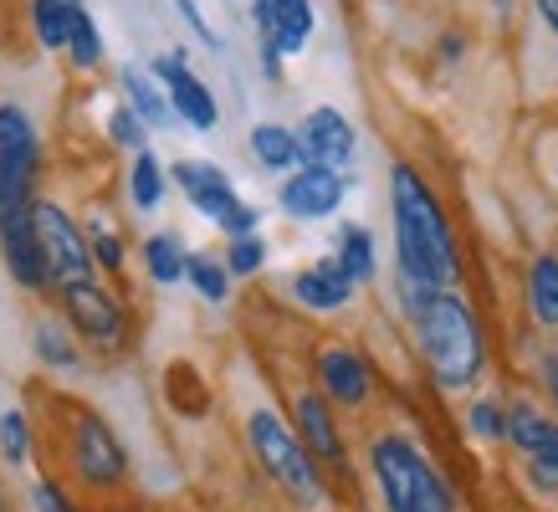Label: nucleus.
<instances>
[{
	"label": "nucleus",
	"mask_w": 558,
	"mask_h": 512,
	"mask_svg": "<svg viewBox=\"0 0 558 512\" xmlns=\"http://www.w3.org/2000/svg\"><path fill=\"white\" fill-rule=\"evenodd\" d=\"M527 303L538 313V324L558 328V256H538L527 267Z\"/></svg>",
	"instance_id": "nucleus-21"
},
{
	"label": "nucleus",
	"mask_w": 558,
	"mask_h": 512,
	"mask_svg": "<svg viewBox=\"0 0 558 512\" xmlns=\"http://www.w3.org/2000/svg\"><path fill=\"white\" fill-rule=\"evenodd\" d=\"M36 349H41V358H47V364H72V349L57 339L51 328H41V333H36Z\"/></svg>",
	"instance_id": "nucleus-35"
},
{
	"label": "nucleus",
	"mask_w": 558,
	"mask_h": 512,
	"mask_svg": "<svg viewBox=\"0 0 558 512\" xmlns=\"http://www.w3.org/2000/svg\"><path fill=\"white\" fill-rule=\"evenodd\" d=\"M36 512H72L68 502H62V492H57V487H51V481H36Z\"/></svg>",
	"instance_id": "nucleus-36"
},
{
	"label": "nucleus",
	"mask_w": 558,
	"mask_h": 512,
	"mask_svg": "<svg viewBox=\"0 0 558 512\" xmlns=\"http://www.w3.org/2000/svg\"><path fill=\"white\" fill-rule=\"evenodd\" d=\"M262 261H267V241L262 236H236L231 241V252H226V267H231L236 277H252Z\"/></svg>",
	"instance_id": "nucleus-29"
},
{
	"label": "nucleus",
	"mask_w": 558,
	"mask_h": 512,
	"mask_svg": "<svg viewBox=\"0 0 558 512\" xmlns=\"http://www.w3.org/2000/svg\"><path fill=\"white\" fill-rule=\"evenodd\" d=\"M343 190H349V174L328 170V164H303L298 174H288V185L277 190V200L292 221H323L343 205Z\"/></svg>",
	"instance_id": "nucleus-10"
},
{
	"label": "nucleus",
	"mask_w": 558,
	"mask_h": 512,
	"mask_svg": "<svg viewBox=\"0 0 558 512\" xmlns=\"http://www.w3.org/2000/svg\"><path fill=\"white\" fill-rule=\"evenodd\" d=\"M144 256H149V277H154V282L174 288V282L185 277V261H190V256L180 252V241H174V236H149Z\"/></svg>",
	"instance_id": "nucleus-25"
},
{
	"label": "nucleus",
	"mask_w": 558,
	"mask_h": 512,
	"mask_svg": "<svg viewBox=\"0 0 558 512\" xmlns=\"http://www.w3.org/2000/svg\"><path fill=\"white\" fill-rule=\"evenodd\" d=\"M292 410H298V426H303L307 451H313L318 461H343L339 426H333V410L323 405V394H298Z\"/></svg>",
	"instance_id": "nucleus-17"
},
{
	"label": "nucleus",
	"mask_w": 558,
	"mask_h": 512,
	"mask_svg": "<svg viewBox=\"0 0 558 512\" xmlns=\"http://www.w3.org/2000/svg\"><path fill=\"white\" fill-rule=\"evenodd\" d=\"M72 21H77V0H32V32L47 51H68Z\"/></svg>",
	"instance_id": "nucleus-20"
},
{
	"label": "nucleus",
	"mask_w": 558,
	"mask_h": 512,
	"mask_svg": "<svg viewBox=\"0 0 558 512\" xmlns=\"http://www.w3.org/2000/svg\"><path fill=\"white\" fill-rule=\"evenodd\" d=\"M36 164H41V144H36V123L26 108L0 102V210L5 205H26L36 185Z\"/></svg>",
	"instance_id": "nucleus-7"
},
{
	"label": "nucleus",
	"mask_w": 558,
	"mask_h": 512,
	"mask_svg": "<svg viewBox=\"0 0 558 512\" xmlns=\"http://www.w3.org/2000/svg\"><path fill=\"white\" fill-rule=\"evenodd\" d=\"M472 430H476V436H487V441H497V436H508V415L482 400V405L472 410Z\"/></svg>",
	"instance_id": "nucleus-32"
},
{
	"label": "nucleus",
	"mask_w": 558,
	"mask_h": 512,
	"mask_svg": "<svg viewBox=\"0 0 558 512\" xmlns=\"http://www.w3.org/2000/svg\"><path fill=\"white\" fill-rule=\"evenodd\" d=\"M246 430H252V451H256V461L271 472V481H277L282 492L298 497L303 508H318L323 481H318V466H313V451H307V446L298 441L271 410H256Z\"/></svg>",
	"instance_id": "nucleus-4"
},
{
	"label": "nucleus",
	"mask_w": 558,
	"mask_h": 512,
	"mask_svg": "<svg viewBox=\"0 0 558 512\" xmlns=\"http://www.w3.org/2000/svg\"><path fill=\"white\" fill-rule=\"evenodd\" d=\"M543 369H548V390H554V400H558V358H548Z\"/></svg>",
	"instance_id": "nucleus-38"
},
{
	"label": "nucleus",
	"mask_w": 558,
	"mask_h": 512,
	"mask_svg": "<svg viewBox=\"0 0 558 512\" xmlns=\"http://www.w3.org/2000/svg\"><path fill=\"white\" fill-rule=\"evenodd\" d=\"M389 210H395L400 277H415V282H430V288H451L461 277L457 241H451V225L440 216V200L410 164H395V174H389Z\"/></svg>",
	"instance_id": "nucleus-2"
},
{
	"label": "nucleus",
	"mask_w": 558,
	"mask_h": 512,
	"mask_svg": "<svg viewBox=\"0 0 558 512\" xmlns=\"http://www.w3.org/2000/svg\"><path fill=\"white\" fill-rule=\"evenodd\" d=\"M68 57H72V68H83V72H93V68L102 62V36H98V21L87 16L83 5H77V21H72Z\"/></svg>",
	"instance_id": "nucleus-26"
},
{
	"label": "nucleus",
	"mask_w": 558,
	"mask_h": 512,
	"mask_svg": "<svg viewBox=\"0 0 558 512\" xmlns=\"http://www.w3.org/2000/svg\"><path fill=\"white\" fill-rule=\"evenodd\" d=\"M339 261L354 282H374V236L364 225H343L339 231Z\"/></svg>",
	"instance_id": "nucleus-22"
},
{
	"label": "nucleus",
	"mask_w": 558,
	"mask_h": 512,
	"mask_svg": "<svg viewBox=\"0 0 558 512\" xmlns=\"http://www.w3.org/2000/svg\"><path fill=\"white\" fill-rule=\"evenodd\" d=\"M36 236H41V256H47V282H57L62 292L93 282L98 252L87 246V236L72 225L62 205H36Z\"/></svg>",
	"instance_id": "nucleus-6"
},
{
	"label": "nucleus",
	"mask_w": 558,
	"mask_h": 512,
	"mask_svg": "<svg viewBox=\"0 0 558 512\" xmlns=\"http://www.w3.org/2000/svg\"><path fill=\"white\" fill-rule=\"evenodd\" d=\"M298 144H303L307 164H328V170H343L354 159V123L343 119L339 108H313L303 123H298Z\"/></svg>",
	"instance_id": "nucleus-13"
},
{
	"label": "nucleus",
	"mask_w": 558,
	"mask_h": 512,
	"mask_svg": "<svg viewBox=\"0 0 558 512\" xmlns=\"http://www.w3.org/2000/svg\"><path fill=\"white\" fill-rule=\"evenodd\" d=\"M354 277L343 272L339 256H328V261H318V267H307V272L292 277V292H298V303L313 307V313H333V307H343L349 297H354Z\"/></svg>",
	"instance_id": "nucleus-16"
},
{
	"label": "nucleus",
	"mask_w": 558,
	"mask_h": 512,
	"mask_svg": "<svg viewBox=\"0 0 558 512\" xmlns=\"http://www.w3.org/2000/svg\"><path fill=\"white\" fill-rule=\"evenodd\" d=\"M72 461H77V477L87 487H113L129 472V456H123L119 436L102 426L98 415H77V426H72Z\"/></svg>",
	"instance_id": "nucleus-9"
},
{
	"label": "nucleus",
	"mask_w": 558,
	"mask_h": 512,
	"mask_svg": "<svg viewBox=\"0 0 558 512\" xmlns=\"http://www.w3.org/2000/svg\"><path fill=\"white\" fill-rule=\"evenodd\" d=\"M129 195H134L138 210H154L159 195H165V170H159V159L149 149L134 154V170H129Z\"/></svg>",
	"instance_id": "nucleus-24"
},
{
	"label": "nucleus",
	"mask_w": 558,
	"mask_h": 512,
	"mask_svg": "<svg viewBox=\"0 0 558 512\" xmlns=\"http://www.w3.org/2000/svg\"><path fill=\"white\" fill-rule=\"evenodd\" d=\"M0 252H5V267H11L21 288L47 282V256H41V236H36V205H5L0 210Z\"/></svg>",
	"instance_id": "nucleus-11"
},
{
	"label": "nucleus",
	"mask_w": 558,
	"mask_h": 512,
	"mask_svg": "<svg viewBox=\"0 0 558 512\" xmlns=\"http://www.w3.org/2000/svg\"><path fill=\"white\" fill-rule=\"evenodd\" d=\"M154 77L165 83V93H170V108H174V119H185L190 129H201V134H210L220 123V102H216V93L190 72V62H185V51H159L154 57Z\"/></svg>",
	"instance_id": "nucleus-8"
},
{
	"label": "nucleus",
	"mask_w": 558,
	"mask_h": 512,
	"mask_svg": "<svg viewBox=\"0 0 558 512\" xmlns=\"http://www.w3.org/2000/svg\"><path fill=\"white\" fill-rule=\"evenodd\" d=\"M144 129H149V123L138 119L129 102H123V108H113V119H108V138H113L119 149H144V138H149Z\"/></svg>",
	"instance_id": "nucleus-28"
},
{
	"label": "nucleus",
	"mask_w": 558,
	"mask_h": 512,
	"mask_svg": "<svg viewBox=\"0 0 558 512\" xmlns=\"http://www.w3.org/2000/svg\"><path fill=\"white\" fill-rule=\"evenodd\" d=\"M318 26V11H313V0H271V32L262 36V72L277 77L288 57L307 47V36Z\"/></svg>",
	"instance_id": "nucleus-12"
},
{
	"label": "nucleus",
	"mask_w": 558,
	"mask_h": 512,
	"mask_svg": "<svg viewBox=\"0 0 558 512\" xmlns=\"http://www.w3.org/2000/svg\"><path fill=\"white\" fill-rule=\"evenodd\" d=\"M174 185L190 195V205L201 210L205 221H216L220 231H231V236H256V205H246L231 185V174L220 170V164H205V159H180L174 164Z\"/></svg>",
	"instance_id": "nucleus-5"
},
{
	"label": "nucleus",
	"mask_w": 558,
	"mask_h": 512,
	"mask_svg": "<svg viewBox=\"0 0 558 512\" xmlns=\"http://www.w3.org/2000/svg\"><path fill=\"white\" fill-rule=\"evenodd\" d=\"M318 379L323 394L339 400V405H364L369 400V364L354 354V349H323L318 354Z\"/></svg>",
	"instance_id": "nucleus-15"
},
{
	"label": "nucleus",
	"mask_w": 558,
	"mask_h": 512,
	"mask_svg": "<svg viewBox=\"0 0 558 512\" xmlns=\"http://www.w3.org/2000/svg\"><path fill=\"white\" fill-rule=\"evenodd\" d=\"M174 11L185 16V26H190V32H195V36H201V41H205V47H210V51L220 47V36L210 32V21H205V11H201V5H195V0H174Z\"/></svg>",
	"instance_id": "nucleus-33"
},
{
	"label": "nucleus",
	"mask_w": 558,
	"mask_h": 512,
	"mask_svg": "<svg viewBox=\"0 0 558 512\" xmlns=\"http://www.w3.org/2000/svg\"><path fill=\"white\" fill-rule=\"evenodd\" d=\"M527 472H533V481H538L543 492H558V430H554V441L527 456Z\"/></svg>",
	"instance_id": "nucleus-30"
},
{
	"label": "nucleus",
	"mask_w": 558,
	"mask_h": 512,
	"mask_svg": "<svg viewBox=\"0 0 558 512\" xmlns=\"http://www.w3.org/2000/svg\"><path fill=\"white\" fill-rule=\"evenodd\" d=\"M554 420H548V415H538V410L533 405H518V410H508V441L512 446H523L527 456H533V451H538V446H548L554 441Z\"/></svg>",
	"instance_id": "nucleus-23"
},
{
	"label": "nucleus",
	"mask_w": 558,
	"mask_h": 512,
	"mask_svg": "<svg viewBox=\"0 0 558 512\" xmlns=\"http://www.w3.org/2000/svg\"><path fill=\"white\" fill-rule=\"evenodd\" d=\"M68 318H72V328L83 333V339H98V343H119L123 339V307H119V297L113 292H102V288H72L68 292Z\"/></svg>",
	"instance_id": "nucleus-14"
},
{
	"label": "nucleus",
	"mask_w": 558,
	"mask_h": 512,
	"mask_svg": "<svg viewBox=\"0 0 558 512\" xmlns=\"http://www.w3.org/2000/svg\"><path fill=\"white\" fill-rule=\"evenodd\" d=\"M0 446H5V461H26V415L21 410H5L0 415Z\"/></svg>",
	"instance_id": "nucleus-31"
},
{
	"label": "nucleus",
	"mask_w": 558,
	"mask_h": 512,
	"mask_svg": "<svg viewBox=\"0 0 558 512\" xmlns=\"http://www.w3.org/2000/svg\"><path fill=\"white\" fill-rule=\"evenodd\" d=\"M379 492L389 512H457L451 487L436 477V466L405 441V436H379L369 451Z\"/></svg>",
	"instance_id": "nucleus-3"
},
{
	"label": "nucleus",
	"mask_w": 558,
	"mask_h": 512,
	"mask_svg": "<svg viewBox=\"0 0 558 512\" xmlns=\"http://www.w3.org/2000/svg\"><path fill=\"white\" fill-rule=\"evenodd\" d=\"M400 292H405V313L415 324V339H421V354L436 385H446V390L476 385L482 364H487V343H482V324L466 307V297L451 288L415 282V277H400Z\"/></svg>",
	"instance_id": "nucleus-1"
},
{
	"label": "nucleus",
	"mask_w": 558,
	"mask_h": 512,
	"mask_svg": "<svg viewBox=\"0 0 558 512\" xmlns=\"http://www.w3.org/2000/svg\"><path fill=\"white\" fill-rule=\"evenodd\" d=\"M226 272H231V267H220V261H210V256H190L185 261V277L195 282L201 297H210V303L226 297Z\"/></svg>",
	"instance_id": "nucleus-27"
},
{
	"label": "nucleus",
	"mask_w": 558,
	"mask_h": 512,
	"mask_svg": "<svg viewBox=\"0 0 558 512\" xmlns=\"http://www.w3.org/2000/svg\"><path fill=\"white\" fill-rule=\"evenodd\" d=\"M252 154L262 170H303V144H298V129H282V123H256L252 129Z\"/></svg>",
	"instance_id": "nucleus-19"
},
{
	"label": "nucleus",
	"mask_w": 558,
	"mask_h": 512,
	"mask_svg": "<svg viewBox=\"0 0 558 512\" xmlns=\"http://www.w3.org/2000/svg\"><path fill=\"white\" fill-rule=\"evenodd\" d=\"M123 93H129V108H134V113L149 123V129H165V123L174 119L170 93H165V83L154 77V68H138V62H129V68H123Z\"/></svg>",
	"instance_id": "nucleus-18"
},
{
	"label": "nucleus",
	"mask_w": 558,
	"mask_h": 512,
	"mask_svg": "<svg viewBox=\"0 0 558 512\" xmlns=\"http://www.w3.org/2000/svg\"><path fill=\"white\" fill-rule=\"evenodd\" d=\"M533 11H538V21L548 32H558V0H533Z\"/></svg>",
	"instance_id": "nucleus-37"
},
{
	"label": "nucleus",
	"mask_w": 558,
	"mask_h": 512,
	"mask_svg": "<svg viewBox=\"0 0 558 512\" xmlns=\"http://www.w3.org/2000/svg\"><path fill=\"white\" fill-rule=\"evenodd\" d=\"M93 252H98V261L108 267V272H123V246H119V236H113V231H102V225H98V241H93Z\"/></svg>",
	"instance_id": "nucleus-34"
}]
</instances>
